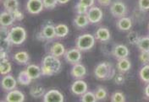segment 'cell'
I'll list each match as a JSON object with an SVG mask.
<instances>
[{
	"label": "cell",
	"instance_id": "cell-1",
	"mask_svg": "<svg viewBox=\"0 0 149 102\" xmlns=\"http://www.w3.org/2000/svg\"><path fill=\"white\" fill-rule=\"evenodd\" d=\"M62 64L59 60V57L55 56L47 55L43 57L42 62V74L45 76H52L58 74L61 70Z\"/></svg>",
	"mask_w": 149,
	"mask_h": 102
},
{
	"label": "cell",
	"instance_id": "cell-2",
	"mask_svg": "<svg viewBox=\"0 0 149 102\" xmlns=\"http://www.w3.org/2000/svg\"><path fill=\"white\" fill-rule=\"evenodd\" d=\"M94 75L98 80H110L115 75V69L110 63L102 62L94 68Z\"/></svg>",
	"mask_w": 149,
	"mask_h": 102
},
{
	"label": "cell",
	"instance_id": "cell-3",
	"mask_svg": "<svg viewBox=\"0 0 149 102\" xmlns=\"http://www.w3.org/2000/svg\"><path fill=\"white\" fill-rule=\"evenodd\" d=\"M9 39L12 45H21L26 39V31L21 26L11 28L9 30Z\"/></svg>",
	"mask_w": 149,
	"mask_h": 102
},
{
	"label": "cell",
	"instance_id": "cell-4",
	"mask_svg": "<svg viewBox=\"0 0 149 102\" xmlns=\"http://www.w3.org/2000/svg\"><path fill=\"white\" fill-rule=\"evenodd\" d=\"M96 38L91 34H83L77 37L75 46L81 52H87L95 46Z\"/></svg>",
	"mask_w": 149,
	"mask_h": 102
},
{
	"label": "cell",
	"instance_id": "cell-5",
	"mask_svg": "<svg viewBox=\"0 0 149 102\" xmlns=\"http://www.w3.org/2000/svg\"><path fill=\"white\" fill-rule=\"evenodd\" d=\"M110 12L112 15L115 18L125 17L127 14V7L125 3L121 1H115L110 5Z\"/></svg>",
	"mask_w": 149,
	"mask_h": 102
},
{
	"label": "cell",
	"instance_id": "cell-6",
	"mask_svg": "<svg viewBox=\"0 0 149 102\" xmlns=\"http://www.w3.org/2000/svg\"><path fill=\"white\" fill-rule=\"evenodd\" d=\"M64 57H65V61L69 63L70 64H76L80 63L81 60V51L78 49L77 47L71 48L65 52Z\"/></svg>",
	"mask_w": 149,
	"mask_h": 102
},
{
	"label": "cell",
	"instance_id": "cell-7",
	"mask_svg": "<svg viewBox=\"0 0 149 102\" xmlns=\"http://www.w3.org/2000/svg\"><path fill=\"white\" fill-rule=\"evenodd\" d=\"M86 16L88 18L90 24H97L102 20L103 13H102V9L100 8L93 6V7L89 8L88 12L86 14Z\"/></svg>",
	"mask_w": 149,
	"mask_h": 102
},
{
	"label": "cell",
	"instance_id": "cell-8",
	"mask_svg": "<svg viewBox=\"0 0 149 102\" xmlns=\"http://www.w3.org/2000/svg\"><path fill=\"white\" fill-rule=\"evenodd\" d=\"M44 9L42 0H27L26 10L31 14H38Z\"/></svg>",
	"mask_w": 149,
	"mask_h": 102
},
{
	"label": "cell",
	"instance_id": "cell-9",
	"mask_svg": "<svg viewBox=\"0 0 149 102\" xmlns=\"http://www.w3.org/2000/svg\"><path fill=\"white\" fill-rule=\"evenodd\" d=\"M65 101L64 95L58 90H50L43 95L44 102H63Z\"/></svg>",
	"mask_w": 149,
	"mask_h": 102
},
{
	"label": "cell",
	"instance_id": "cell-10",
	"mask_svg": "<svg viewBox=\"0 0 149 102\" xmlns=\"http://www.w3.org/2000/svg\"><path fill=\"white\" fill-rule=\"evenodd\" d=\"M17 80L14 78V76L6 74L3 77L1 81V86L2 89L4 91H10L12 90H15L17 85Z\"/></svg>",
	"mask_w": 149,
	"mask_h": 102
},
{
	"label": "cell",
	"instance_id": "cell-11",
	"mask_svg": "<svg viewBox=\"0 0 149 102\" xmlns=\"http://www.w3.org/2000/svg\"><path fill=\"white\" fill-rule=\"evenodd\" d=\"M87 83L82 79H76L74 83H72L70 90L71 92L75 95H82L84 93L87 91Z\"/></svg>",
	"mask_w": 149,
	"mask_h": 102
},
{
	"label": "cell",
	"instance_id": "cell-12",
	"mask_svg": "<svg viewBox=\"0 0 149 102\" xmlns=\"http://www.w3.org/2000/svg\"><path fill=\"white\" fill-rule=\"evenodd\" d=\"M112 54L114 57H116L118 60L122 59V58H126L130 54L128 47L122 44H118L115 45L114 47L112 50Z\"/></svg>",
	"mask_w": 149,
	"mask_h": 102
},
{
	"label": "cell",
	"instance_id": "cell-13",
	"mask_svg": "<svg viewBox=\"0 0 149 102\" xmlns=\"http://www.w3.org/2000/svg\"><path fill=\"white\" fill-rule=\"evenodd\" d=\"M4 101L7 102H23L25 101V94L18 90H12L8 91Z\"/></svg>",
	"mask_w": 149,
	"mask_h": 102
},
{
	"label": "cell",
	"instance_id": "cell-14",
	"mask_svg": "<svg viewBox=\"0 0 149 102\" xmlns=\"http://www.w3.org/2000/svg\"><path fill=\"white\" fill-rule=\"evenodd\" d=\"M70 74L75 79H82L86 74V68L83 64L78 63L73 65L70 71Z\"/></svg>",
	"mask_w": 149,
	"mask_h": 102
},
{
	"label": "cell",
	"instance_id": "cell-15",
	"mask_svg": "<svg viewBox=\"0 0 149 102\" xmlns=\"http://www.w3.org/2000/svg\"><path fill=\"white\" fill-rule=\"evenodd\" d=\"M15 21V19L13 14L11 12H9V11L5 10V11L1 13V15H0V25H1V27H9V26H11L14 24Z\"/></svg>",
	"mask_w": 149,
	"mask_h": 102
},
{
	"label": "cell",
	"instance_id": "cell-16",
	"mask_svg": "<svg viewBox=\"0 0 149 102\" xmlns=\"http://www.w3.org/2000/svg\"><path fill=\"white\" fill-rule=\"evenodd\" d=\"M94 37L96 38V40L101 42H107L110 40L111 34L109 29L105 27H100L97 30Z\"/></svg>",
	"mask_w": 149,
	"mask_h": 102
},
{
	"label": "cell",
	"instance_id": "cell-17",
	"mask_svg": "<svg viewBox=\"0 0 149 102\" xmlns=\"http://www.w3.org/2000/svg\"><path fill=\"white\" fill-rule=\"evenodd\" d=\"M116 26L121 31H129L132 27V20L130 18L125 16L120 18L116 23Z\"/></svg>",
	"mask_w": 149,
	"mask_h": 102
},
{
	"label": "cell",
	"instance_id": "cell-18",
	"mask_svg": "<svg viewBox=\"0 0 149 102\" xmlns=\"http://www.w3.org/2000/svg\"><path fill=\"white\" fill-rule=\"evenodd\" d=\"M65 52H66L65 47L60 42L54 43L50 47V51H49L51 55L55 56L57 57H60L65 55Z\"/></svg>",
	"mask_w": 149,
	"mask_h": 102
},
{
	"label": "cell",
	"instance_id": "cell-19",
	"mask_svg": "<svg viewBox=\"0 0 149 102\" xmlns=\"http://www.w3.org/2000/svg\"><path fill=\"white\" fill-rule=\"evenodd\" d=\"M42 36L45 40H52L55 38V26L53 25H46L42 30Z\"/></svg>",
	"mask_w": 149,
	"mask_h": 102
},
{
	"label": "cell",
	"instance_id": "cell-20",
	"mask_svg": "<svg viewBox=\"0 0 149 102\" xmlns=\"http://www.w3.org/2000/svg\"><path fill=\"white\" fill-rule=\"evenodd\" d=\"M26 70L27 71V73L31 76V78L32 79V80L33 79H37L41 77V75H42V68L36 64L28 65Z\"/></svg>",
	"mask_w": 149,
	"mask_h": 102
},
{
	"label": "cell",
	"instance_id": "cell-21",
	"mask_svg": "<svg viewBox=\"0 0 149 102\" xmlns=\"http://www.w3.org/2000/svg\"><path fill=\"white\" fill-rule=\"evenodd\" d=\"M13 59L15 63H17L21 65H26L29 63L30 60V56L26 52H16L14 57Z\"/></svg>",
	"mask_w": 149,
	"mask_h": 102
},
{
	"label": "cell",
	"instance_id": "cell-22",
	"mask_svg": "<svg viewBox=\"0 0 149 102\" xmlns=\"http://www.w3.org/2000/svg\"><path fill=\"white\" fill-rule=\"evenodd\" d=\"M116 68H117V69H118V71L120 73L125 74V73L128 72L130 69V68H131V63H130V61L129 59H127V57L126 58L119 59L118 60V63L116 64Z\"/></svg>",
	"mask_w": 149,
	"mask_h": 102
},
{
	"label": "cell",
	"instance_id": "cell-23",
	"mask_svg": "<svg viewBox=\"0 0 149 102\" xmlns=\"http://www.w3.org/2000/svg\"><path fill=\"white\" fill-rule=\"evenodd\" d=\"M17 81L20 85H23V86H27L30 83H31L32 81V79L31 78V76L29 75L27 73V71L25 69V70H22L20 71L18 74V77H17Z\"/></svg>",
	"mask_w": 149,
	"mask_h": 102
},
{
	"label": "cell",
	"instance_id": "cell-24",
	"mask_svg": "<svg viewBox=\"0 0 149 102\" xmlns=\"http://www.w3.org/2000/svg\"><path fill=\"white\" fill-rule=\"evenodd\" d=\"M74 26L77 28H85L87 26L90 22L88 20V18L86 16V14H78L74 19Z\"/></svg>",
	"mask_w": 149,
	"mask_h": 102
},
{
	"label": "cell",
	"instance_id": "cell-25",
	"mask_svg": "<svg viewBox=\"0 0 149 102\" xmlns=\"http://www.w3.org/2000/svg\"><path fill=\"white\" fill-rule=\"evenodd\" d=\"M45 89L41 86V85H35L32 86L30 90V94L31 97L33 98H41L42 96H43L45 94Z\"/></svg>",
	"mask_w": 149,
	"mask_h": 102
},
{
	"label": "cell",
	"instance_id": "cell-26",
	"mask_svg": "<svg viewBox=\"0 0 149 102\" xmlns=\"http://www.w3.org/2000/svg\"><path fill=\"white\" fill-rule=\"evenodd\" d=\"M3 6L6 11L12 13L15 10L19 9V1L18 0H3Z\"/></svg>",
	"mask_w": 149,
	"mask_h": 102
},
{
	"label": "cell",
	"instance_id": "cell-27",
	"mask_svg": "<svg viewBox=\"0 0 149 102\" xmlns=\"http://www.w3.org/2000/svg\"><path fill=\"white\" fill-rule=\"evenodd\" d=\"M56 37L64 38L69 34V27L65 24H58L55 26Z\"/></svg>",
	"mask_w": 149,
	"mask_h": 102
},
{
	"label": "cell",
	"instance_id": "cell-28",
	"mask_svg": "<svg viewBox=\"0 0 149 102\" xmlns=\"http://www.w3.org/2000/svg\"><path fill=\"white\" fill-rule=\"evenodd\" d=\"M141 52H149V37H141L136 44Z\"/></svg>",
	"mask_w": 149,
	"mask_h": 102
},
{
	"label": "cell",
	"instance_id": "cell-29",
	"mask_svg": "<svg viewBox=\"0 0 149 102\" xmlns=\"http://www.w3.org/2000/svg\"><path fill=\"white\" fill-rule=\"evenodd\" d=\"M139 77L142 82L149 83V64H145L140 69Z\"/></svg>",
	"mask_w": 149,
	"mask_h": 102
},
{
	"label": "cell",
	"instance_id": "cell-30",
	"mask_svg": "<svg viewBox=\"0 0 149 102\" xmlns=\"http://www.w3.org/2000/svg\"><path fill=\"white\" fill-rule=\"evenodd\" d=\"M12 70V65L9 63L8 60H4V61H1L0 63V73L3 76L9 74Z\"/></svg>",
	"mask_w": 149,
	"mask_h": 102
},
{
	"label": "cell",
	"instance_id": "cell-31",
	"mask_svg": "<svg viewBox=\"0 0 149 102\" xmlns=\"http://www.w3.org/2000/svg\"><path fill=\"white\" fill-rule=\"evenodd\" d=\"M139 34L135 30H130L127 35V41L130 45H136L140 39Z\"/></svg>",
	"mask_w": 149,
	"mask_h": 102
},
{
	"label": "cell",
	"instance_id": "cell-32",
	"mask_svg": "<svg viewBox=\"0 0 149 102\" xmlns=\"http://www.w3.org/2000/svg\"><path fill=\"white\" fill-rule=\"evenodd\" d=\"M81 102H96L97 101L95 93L91 91H86L82 95H81Z\"/></svg>",
	"mask_w": 149,
	"mask_h": 102
},
{
	"label": "cell",
	"instance_id": "cell-33",
	"mask_svg": "<svg viewBox=\"0 0 149 102\" xmlns=\"http://www.w3.org/2000/svg\"><path fill=\"white\" fill-rule=\"evenodd\" d=\"M95 95H96V98L97 101H103L107 98L108 96V93L107 90L102 88V87H98L96 91H95Z\"/></svg>",
	"mask_w": 149,
	"mask_h": 102
},
{
	"label": "cell",
	"instance_id": "cell-34",
	"mask_svg": "<svg viewBox=\"0 0 149 102\" xmlns=\"http://www.w3.org/2000/svg\"><path fill=\"white\" fill-rule=\"evenodd\" d=\"M110 101L112 102H125L126 100H125V96L123 93L117 91V92L112 94Z\"/></svg>",
	"mask_w": 149,
	"mask_h": 102
},
{
	"label": "cell",
	"instance_id": "cell-35",
	"mask_svg": "<svg viewBox=\"0 0 149 102\" xmlns=\"http://www.w3.org/2000/svg\"><path fill=\"white\" fill-rule=\"evenodd\" d=\"M75 9H76V12L78 14H86L89 8L85 6L84 4L81 3H78L75 6Z\"/></svg>",
	"mask_w": 149,
	"mask_h": 102
},
{
	"label": "cell",
	"instance_id": "cell-36",
	"mask_svg": "<svg viewBox=\"0 0 149 102\" xmlns=\"http://www.w3.org/2000/svg\"><path fill=\"white\" fill-rule=\"evenodd\" d=\"M43 1V4H44V8L47 9H53L57 6L58 0H42Z\"/></svg>",
	"mask_w": 149,
	"mask_h": 102
},
{
	"label": "cell",
	"instance_id": "cell-37",
	"mask_svg": "<svg viewBox=\"0 0 149 102\" xmlns=\"http://www.w3.org/2000/svg\"><path fill=\"white\" fill-rule=\"evenodd\" d=\"M139 60L142 64H149V52H141L139 55Z\"/></svg>",
	"mask_w": 149,
	"mask_h": 102
},
{
	"label": "cell",
	"instance_id": "cell-38",
	"mask_svg": "<svg viewBox=\"0 0 149 102\" xmlns=\"http://www.w3.org/2000/svg\"><path fill=\"white\" fill-rule=\"evenodd\" d=\"M113 81L114 83L118 85H121L125 83V75L123 73H120V74H117L114 75L113 77Z\"/></svg>",
	"mask_w": 149,
	"mask_h": 102
},
{
	"label": "cell",
	"instance_id": "cell-39",
	"mask_svg": "<svg viewBox=\"0 0 149 102\" xmlns=\"http://www.w3.org/2000/svg\"><path fill=\"white\" fill-rule=\"evenodd\" d=\"M138 7L141 11L149 10V0H138Z\"/></svg>",
	"mask_w": 149,
	"mask_h": 102
},
{
	"label": "cell",
	"instance_id": "cell-40",
	"mask_svg": "<svg viewBox=\"0 0 149 102\" xmlns=\"http://www.w3.org/2000/svg\"><path fill=\"white\" fill-rule=\"evenodd\" d=\"M12 14H13V15H14V17L15 19V20H22L23 19H24V14H23V13L22 12H20L19 10L18 9H16V10H15L14 12H12Z\"/></svg>",
	"mask_w": 149,
	"mask_h": 102
},
{
	"label": "cell",
	"instance_id": "cell-41",
	"mask_svg": "<svg viewBox=\"0 0 149 102\" xmlns=\"http://www.w3.org/2000/svg\"><path fill=\"white\" fill-rule=\"evenodd\" d=\"M79 3H82L85 6H86L88 8H91V7L94 6L95 0H79Z\"/></svg>",
	"mask_w": 149,
	"mask_h": 102
},
{
	"label": "cell",
	"instance_id": "cell-42",
	"mask_svg": "<svg viewBox=\"0 0 149 102\" xmlns=\"http://www.w3.org/2000/svg\"><path fill=\"white\" fill-rule=\"evenodd\" d=\"M97 3L103 7H107L111 5L112 0H97Z\"/></svg>",
	"mask_w": 149,
	"mask_h": 102
},
{
	"label": "cell",
	"instance_id": "cell-43",
	"mask_svg": "<svg viewBox=\"0 0 149 102\" xmlns=\"http://www.w3.org/2000/svg\"><path fill=\"white\" fill-rule=\"evenodd\" d=\"M0 60L1 61H4V60H8V54H7V52L1 49V52H0Z\"/></svg>",
	"mask_w": 149,
	"mask_h": 102
},
{
	"label": "cell",
	"instance_id": "cell-44",
	"mask_svg": "<svg viewBox=\"0 0 149 102\" xmlns=\"http://www.w3.org/2000/svg\"><path fill=\"white\" fill-rule=\"evenodd\" d=\"M144 92H145V95L149 98V83L147 84V86L145 87V90H144Z\"/></svg>",
	"mask_w": 149,
	"mask_h": 102
},
{
	"label": "cell",
	"instance_id": "cell-45",
	"mask_svg": "<svg viewBox=\"0 0 149 102\" xmlns=\"http://www.w3.org/2000/svg\"><path fill=\"white\" fill-rule=\"evenodd\" d=\"M70 0H58V3H60V4H65L69 2Z\"/></svg>",
	"mask_w": 149,
	"mask_h": 102
},
{
	"label": "cell",
	"instance_id": "cell-46",
	"mask_svg": "<svg viewBox=\"0 0 149 102\" xmlns=\"http://www.w3.org/2000/svg\"><path fill=\"white\" fill-rule=\"evenodd\" d=\"M148 30H149V23H148Z\"/></svg>",
	"mask_w": 149,
	"mask_h": 102
},
{
	"label": "cell",
	"instance_id": "cell-47",
	"mask_svg": "<svg viewBox=\"0 0 149 102\" xmlns=\"http://www.w3.org/2000/svg\"><path fill=\"white\" fill-rule=\"evenodd\" d=\"M148 37H149V34H148Z\"/></svg>",
	"mask_w": 149,
	"mask_h": 102
}]
</instances>
